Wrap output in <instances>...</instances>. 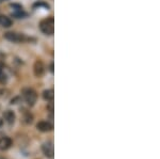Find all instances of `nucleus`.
Returning a JSON list of instances; mask_svg holds the SVG:
<instances>
[{"label": "nucleus", "mask_w": 160, "mask_h": 159, "mask_svg": "<svg viewBox=\"0 0 160 159\" xmlns=\"http://www.w3.org/2000/svg\"><path fill=\"white\" fill-rule=\"evenodd\" d=\"M45 73V65L41 60H37L34 63V75L37 77H42Z\"/></svg>", "instance_id": "4"}, {"label": "nucleus", "mask_w": 160, "mask_h": 159, "mask_svg": "<svg viewBox=\"0 0 160 159\" xmlns=\"http://www.w3.org/2000/svg\"><path fill=\"white\" fill-rule=\"evenodd\" d=\"M43 152L45 154L46 157L48 158H52L53 157V145L52 142H46L43 145Z\"/></svg>", "instance_id": "7"}, {"label": "nucleus", "mask_w": 160, "mask_h": 159, "mask_svg": "<svg viewBox=\"0 0 160 159\" xmlns=\"http://www.w3.org/2000/svg\"><path fill=\"white\" fill-rule=\"evenodd\" d=\"M3 119L8 124H13L15 122V113L11 110H7L3 113Z\"/></svg>", "instance_id": "8"}, {"label": "nucleus", "mask_w": 160, "mask_h": 159, "mask_svg": "<svg viewBox=\"0 0 160 159\" xmlns=\"http://www.w3.org/2000/svg\"><path fill=\"white\" fill-rule=\"evenodd\" d=\"M8 81V76L2 70V66L0 65V84H4Z\"/></svg>", "instance_id": "11"}, {"label": "nucleus", "mask_w": 160, "mask_h": 159, "mask_svg": "<svg viewBox=\"0 0 160 159\" xmlns=\"http://www.w3.org/2000/svg\"><path fill=\"white\" fill-rule=\"evenodd\" d=\"M11 7H15V11H20V10H22V7L19 6V4H16V3L11 4Z\"/></svg>", "instance_id": "14"}, {"label": "nucleus", "mask_w": 160, "mask_h": 159, "mask_svg": "<svg viewBox=\"0 0 160 159\" xmlns=\"http://www.w3.org/2000/svg\"><path fill=\"white\" fill-rule=\"evenodd\" d=\"M12 15H13V16H15V17H17V18H22V17H25L27 14H26L22 10H20V11H15Z\"/></svg>", "instance_id": "12"}, {"label": "nucleus", "mask_w": 160, "mask_h": 159, "mask_svg": "<svg viewBox=\"0 0 160 159\" xmlns=\"http://www.w3.org/2000/svg\"><path fill=\"white\" fill-rule=\"evenodd\" d=\"M50 71L53 72V64L52 63H51V65H50Z\"/></svg>", "instance_id": "16"}, {"label": "nucleus", "mask_w": 160, "mask_h": 159, "mask_svg": "<svg viewBox=\"0 0 160 159\" xmlns=\"http://www.w3.org/2000/svg\"><path fill=\"white\" fill-rule=\"evenodd\" d=\"M55 20H53V17H48V18L42 20L40 22V29L43 33L47 35H51L53 34V31H55Z\"/></svg>", "instance_id": "1"}, {"label": "nucleus", "mask_w": 160, "mask_h": 159, "mask_svg": "<svg viewBox=\"0 0 160 159\" xmlns=\"http://www.w3.org/2000/svg\"><path fill=\"white\" fill-rule=\"evenodd\" d=\"M22 95H24V98H25V101L27 102V104L30 105V106H33L38 99L37 92L31 88H26L22 90Z\"/></svg>", "instance_id": "2"}, {"label": "nucleus", "mask_w": 160, "mask_h": 159, "mask_svg": "<svg viewBox=\"0 0 160 159\" xmlns=\"http://www.w3.org/2000/svg\"><path fill=\"white\" fill-rule=\"evenodd\" d=\"M0 25L4 28H9L13 25V22L10 17L6 16V15H0Z\"/></svg>", "instance_id": "9"}, {"label": "nucleus", "mask_w": 160, "mask_h": 159, "mask_svg": "<svg viewBox=\"0 0 160 159\" xmlns=\"http://www.w3.org/2000/svg\"><path fill=\"white\" fill-rule=\"evenodd\" d=\"M12 139L10 137H1L0 138V150L7 151L12 147Z\"/></svg>", "instance_id": "5"}, {"label": "nucleus", "mask_w": 160, "mask_h": 159, "mask_svg": "<svg viewBox=\"0 0 160 159\" xmlns=\"http://www.w3.org/2000/svg\"><path fill=\"white\" fill-rule=\"evenodd\" d=\"M43 97L45 101L47 102H52L53 101V97H55V95H53V91L52 90H46V91L43 92Z\"/></svg>", "instance_id": "10"}, {"label": "nucleus", "mask_w": 160, "mask_h": 159, "mask_svg": "<svg viewBox=\"0 0 160 159\" xmlns=\"http://www.w3.org/2000/svg\"><path fill=\"white\" fill-rule=\"evenodd\" d=\"M24 120H25L26 123H31V122H32V120H33L32 114H30L29 112H26L25 115H24Z\"/></svg>", "instance_id": "13"}, {"label": "nucleus", "mask_w": 160, "mask_h": 159, "mask_svg": "<svg viewBox=\"0 0 160 159\" xmlns=\"http://www.w3.org/2000/svg\"><path fill=\"white\" fill-rule=\"evenodd\" d=\"M2 125H3V120H2V119H0V127H1Z\"/></svg>", "instance_id": "15"}, {"label": "nucleus", "mask_w": 160, "mask_h": 159, "mask_svg": "<svg viewBox=\"0 0 160 159\" xmlns=\"http://www.w3.org/2000/svg\"><path fill=\"white\" fill-rule=\"evenodd\" d=\"M37 128L40 132H50V130H52V125L50 124L49 122L47 121H41L38 122L37 124Z\"/></svg>", "instance_id": "6"}, {"label": "nucleus", "mask_w": 160, "mask_h": 159, "mask_svg": "<svg viewBox=\"0 0 160 159\" xmlns=\"http://www.w3.org/2000/svg\"><path fill=\"white\" fill-rule=\"evenodd\" d=\"M4 37H6L7 40L11 41V42H14V43H22V42L27 41V37H26L24 34L17 33V32H7V33H4Z\"/></svg>", "instance_id": "3"}]
</instances>
